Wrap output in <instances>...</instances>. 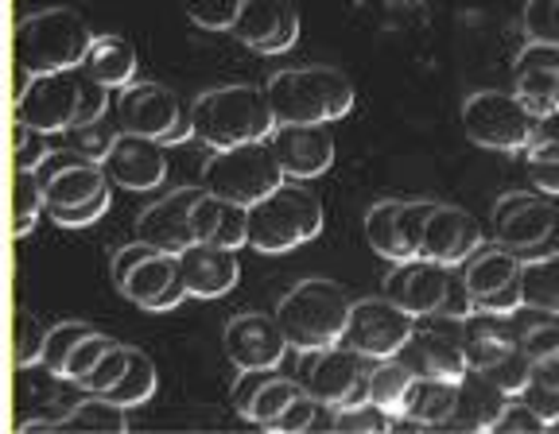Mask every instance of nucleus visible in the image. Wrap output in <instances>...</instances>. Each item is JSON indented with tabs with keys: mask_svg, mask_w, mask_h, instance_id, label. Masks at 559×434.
Instances as JSON below:
<instances>
[{
	"mask_svg": "<svg viewBox=\"0 0 559 434\" xmlns=\"http://www.w3.org/2000/svg\"><path fill=\"white\" fill-rule=\"evenodd\" d=\"M521 400L544 419V426H559V388H544V384H533V388L524 391Z\"/></svg>",
	"mask_w": 559,
	"mask_h": 434,
	"instance_id": "52",
	"label": "nucleus"
},
{
	"mask_svg": "<svg viewBox=\"0 0 559 434\" xmlns=\"http://www.w3.org/2000/svg\"><path fill=\"white\" fill-rule=\"evenodd\" d=\"M454 403H459V384L439 381V376H416L408 391V408L404 419L424 426H447V419L454 415Z\"/></svg>",
	"mask_w": 559,
	"mask_h": 434,
	"instance_id": "32",
	"label": "nucleus"
},
{
	"mask_svg": "<svg viewBox=\"0 0 559 434\" xmlns=\"http://www.w3.org/2000/svg\"><path fill=\"white\" fill-rule=\"evenodd\" d=\"M524 35L536 44L559 47V0H528L524 4Z\"/></svg>",
	"mask_w": 559,
	"mask_h": 434,
	"instance_id": "45",
	"label": "nucleus"
},
{
	"mask_svg": "<svg viewBox=\"0 0 559 434\" xmlns=\"http://www.w3.org/2000/svg\"><path fill=\"white\" fill-rule=\"evenodd\" d=\"M109 346H114V338L109 334H86V338L74 346V353L67 357V369H62V381H70V384H86L90 376H94V369L102 365V357L109 353Z\"/></svg>",
	"mask_w": 559,
	"mask_h": 434,
	"instance_id": "43",
	"label": "nucleus"
},
{
	"mask_svg": "<svg viewBox=\"0 0 559 434\" xmlns=\"http://www.w3.org/2000/svg\"><path fill=\"white\" fill-rule=\"evenodd\" d=\"M349 306H354V299L346 296V287L334 284V279L311 276L299 279L288 296L280 299L276 322L288 334L292 349L307 353V349L338 346L342 334H346Z\"/></svg>",
	"mask_w": 559,
	"mask_h": 434,
	"instance_id": "4",
	"label": "nucleus"
},
{
	"mask_svg": "<svg viewBox=\"0 0 559 434\" xmlns=\"http://www.w3.org/2000/svg\"><path fill=\"white\" fill-rule=\"evenodd\" d=\"M416 322H419L416 314L404 311V306L393 303L389 296L354 299L346 334H342V346L358 349V353L373 357V361L396 357L412 341V334H416Z\"/></svg>",
	"mask_w": 559,
	"mask_h": 434,
	"instance_id": "12",
	"label": "nucleus"
},
{
	"mask_svg": "<svg viewBox=\"0 0 559 434\" xmlns=\"http://www.w3.org/2000/svg\"><path fill=\"white\" fill-rule=\"evenodd\" d=\"M416 376H439V381H463L471 373L463 353V318H447V314H428L416 322L408 346L396 353Z\"/></svg>",
	"mask_w": 559,
	"mask_h": 434,
	"instance_id": "14",
	"label": "nucleus"
},
{
	"mask_svg": "<svg viewBox=\"0 0 559 434\" xmlns=\"http://www.w3.org/2000/svg\"><path fill=\"white\" fill-rule=\"evenodd\" d=\"M369 369L373 357L358 353L349 346H326L299 353V376L304 391H311L323 408H349V403L369 400Z\"/></svg>",
	"mask_w": 559,
	"mask_h": 434,
	"instance_id": "10",
	"label": "nucleus"
},
{
	"mask_svg": "<svg viewBox=\"0 0 559 434\" xmlns=\"http://www.w3.org/2000/svg\"><path fill=\"white\" fill-rule=\"evenodd\" d=\"M288 183V174L280 167L272 140H249L234 148H210L202 164V191L229 198L237 206H257L269 198L276 186Z\"/></svg>",
	"mask_w": 559,
	"mask_h": 434,
	"instance_id": "8",
	"label": "nucleus"
},
{
	"mask_svg": "<svg viewBox=\"0 0 559 434\" xmlns=\"http://www.w3.org/2000/svg\"><path fill=\"white\" fill-rule=\"evenodd\" d=\"M521 287H524V306H528V311L559 318V252L524 261Z\"/></svg>",
	"mask_w": 559,
	"mask_h": 434,
	"instance_id": "34",
	"label": "nucleus"
},
{
	"mask_svg": "<svg viewBox=\"0 0 559 434\" xmlns=\"http://www.w3.org/2000/svg\"><path fill=\"white\" fill-rule=\"evenodd\" d=\"M516 346V334L509 330V318L501 314H486V311H474L471 318H463V353H466V365L471 369H489L498 365L501 357Z\"/></svg>",
	"mask_w": 559,
	"mask_h": 434,
	"instance_id": "29",
	"label": "nucleus"
},
{
	"mask_svg": "<svg viewBox=\"0 0 559 434\" xmlns=\"http://www.w3.org/2000/svg\"><path fill=\"white\" fill-rule=\"evenodd\" d=\"M536 117L516 94L501 89H478L463 105V129L466 140L489 152H524L533 140Z\"/></svg>",
	"mask_w": 559,
	"mask_h": 434,
	"instance_id": "11",
	"label": "nucleus"
},
{
	"mask_svg": "<svg viewBox=\"0 0 559 434\" xmlns=\"http://www.w3.org/2000/svg\"><path fill=\"white\" fill-rule=\"evenodd\" d=\"M44 214H47V198L39 174L16 171V179H12V237H27L39 226Z\"/></svg>",
	"mask_w": 559,
	"mask_h": 434,
	"instance_id": "37",
	"label": "nucleus"
},
{
	"mask_svg": "<svg viewBox=\"0 0 559 434\" xmlns=\"http://www.w3.org/2000/svg\"><path fill=\"white\" fill-rule=\"evenodd\" d=\"M323 408V403L314 400L311 391H299L296 400L288 403V408L280 411L276 419H272L269 426H264V431H276V434H299V431H307V426L314 423V411Z\"/></svg>",
	"mask_w": 559,
	"mask_h": 434,
	"instance_id": "48",
	"label": "nucleus"
},
{
	"mask_svg": "<svg viewBox=\"0 0 559 434\" xmlns=\"http://www.w3.org/2000/svg\"><path fill=\"white\" fill-rule=\"evenodd\" d=\"M516 346L533 357V365H536V361H544V357H551L559 349V318L544 314V322H533L528 330L516 334Z\"/></svg>",
	"mask_w": 559,
	"mask_h": 434,
	"instance_id": "47",
	"label": "nucleus"
},
{
	"mask_svg": "<svg viewBox=\"0 0 559 434\" xmlns=\"http://www.w3.org/2000/svg\"><path fill=\"white\" fill-rule=\"evenodd\" d=\"M51 132L35 129V124H24L16 121L12 124V159H16V171H35L51 159Z\"/></svg>",
	"mask_w": 559,
	"mask_h": 434,
	"instance_id": "39",
	"label": "nucleus"
},
{
	"mask_svg": "<svg viewBox=\"0 0 559 434\" xmlns=\"http://www.w3.org/2000/svg\"><path fill=\"white\" fill-rule=\"evenodd\" d=\"M229 35L257 55H284L299 39V12L292 0H245Z\"/></svg>",
	"mask_w": 559,
	"mask_h": 434,
	"instance_id": "15",
	"label": "nucleus"
},
{
	"mask_svg": "<svg viewBox=\"0 0 559 434\" xmlns=\"http://www.w3.org/2000/svg\"><path fill=\"white\" fill-rule=\"evenodd\" d=\"M109 276H114V287L129 303H136L140 311L148 314L175 311V306L191 296L183 268H179V256L152 249L144 241H132L124 249H117L114 261H109Z\"/></svg>",
	"mask_w": 559,
	"mask_h": 434,
	"instance_id": "9",
	"label": "nucleus"
},
{
	"mask_svg": "<svg viewBox=\"0 0 559 434\" xmlns=\"http://www.w3.org/2000/svg\"><path fill=\"white\" fill-rule=\"evenodd\" d=\"M276 124H331L354 109V82L334 67H288L264 82Z\"/></svg>",
	"mask_w": 559,
	"mask_h": 434,
	"instance_id": "2",
	"label": "nucleus"
},
{
	"mask_svg": "<svg viewBox=\"0 0 559 434\" xmlns=\"http://www.w3.org/2000/svg\"><path fill=\"white\" fill-rule=\"evenodd\" d=\"M82 70H86L90 79L102 82V86L124 89L136 79V51H132V44L121 39V35H94Z\"/></svg>",
	"mask_w": 559,
	"mask_h": 434,
	"instance_id": "30",
	"label": "nucleus"
},
{
	"mask_svg": "<svg viewBox=\"0 0 559 434\" xmlns=\"http://www.w3.org/2000/svg\"><path fill=\"white\" fill-rule=\"evenodd\" d=\"M509 400L513 396H506L486 373L471 369L459 381V403H454V415L447 419V426H454V431H493L498 419L506 415Z\"/></svg>",
	"mask_w": 559,
	"mask_h": 434,
	"instance_id": "27",
	"label": "nucleus"
},
{
	"mask_svg": "<svg viewBox=\"0 0 559 434\" xmlns=\"http://www.w3.org/2000/svg\"><path fill=\"white\" fill-rule=\"evenodd\" d=\"M384 296L401 303L404 311H412L416 318H428V314L471 318L478 311L463 272L428 261V256H412V261L393 264V272L384 279Z\"/></svg>",
	"mask_w": 559,
	"mask_h": 434,
	"instance_id": "7",
	"label": "nucleus"
},
{
	"mask_svg": "<svg viewBox=\"0 0 559 434\" xmlns=\"http://www.w3.org/2000/svg\"><path fill=\"white\" fill-rule=\"evenodd\" d=\"M299 391H304V384L288 381V376H276V369H241L229 400H234V411L241 419H249L257 426H269L280 411L296 400Z\"/></svg>",
	"mask_w": 559,
	"mask_h": 434,
	"instance_id": "24",
	"label": "nucleus"
},
{
	"mask_svg": "<svg viewBox=\"0 0 559 434\" xmlns=\"http://www.w3.org/2000/svg\"><path fill=\"white\" fill-rule=\"evenodd\" d=\"M524 261L521 252L506 249V244H493V249H478L471 261L463 264L466 287H471L474 303L486 314H501V318H513L524 306V287H521Z\"/></svg>",
	"mask_w": 559,
	"mask_h": 434,
	"instance_id": "13",
	"label": "nucleus"
},
{
	"mask_svg": "<svg viewBox=\"0 0 559 434\" xmlns=\"http://www.w3.org/2000/svg\"><path fill=\"white\" fill-rule=\"evenodd\" d=\"M194 237L218 244V249H245L249 244V206L202 191V198L194 202Z\"/></svg>",
	"mask_w": 559,
	"mask_h": 434,
	"instance_id": "28",
	"label": "nucleus"
},
{
	"mask_svg": "<svg viewBox=\"0 0 559 434\" xmlns=\"http://www.w3.org/2000/svg\"><path fill=\"white\" fill-rule=\"evenodd\" d=\"M44 346H47V330L35 322V314L20 311L16 314V365L20 369L44 365Z\"/></svg>",
	"mask_w": 559,
	"mask_h": 434,
	"instance_id": "46",
	"label": "nucleus"
},
{
	"mask_svg": "<svg viewBox=\"0 0 559 434\" xmlns=\"http://www.w3.org/2000/svg\"><path fill=\"white\" fill-rule=\"evenodd\" d=\"M102 167L114 186L156 191L167 179V144H159L156 136H140V132H121Z\"/></svg>",
	"mask_w": 559,
	"mask_h": 434,
	"instance_id": "19",
	"label": "nucleus"
},
{
	"mask_svg": "<svg viewBox=\"0 0 559 434\" xmlns=\"http://www.w3.org/2000/svg\"><path fill=\"white\" fill-rule=\"evenodd\" d=\"M179 121H183V105L159 82H129L117 94V129L121 132L164 140Z\"/></svg>",
	"mask_w": 559,
	"mask_h": 434,
	"instance_id": "20",
	"label": "nucleus"
},
{
	"mask_svg": "<svg viewBox=\"0 0 559 434\" xmlns=\"http://www.w3.org/2000/svg\"><path fill=\"white\" fill-rule=\"evenodd\" d=\"M179 268H183L187 291L194 299H222L229 296L241 279L237 268V252L234 249H218V244L194 241L191 249L179 252Z\"/></svg>",
	"mask_w": 559,
	"mask_h": 434,
	"instance_id": "26",
	"label": "nucleus"
},
{
	"mask_svg": "<svg viewBox=\"0 0 559 434\" xmlns=\"http://www.w3.org/2000/svg\"><path fill=\"white\" fill-rule=\"evenodd\" d=\"M481 244H486V233H481L478 221H474L463 206H447V202H439L428 217L424 241H419V256L447 264V268H463Z\"/></svg>",
	"mask_w": 559,
	"mask_h": 434,
	"instance_id": "21",
	"label": "nucleus"
},
{
	"mask_svg": "<svg viewBox=\"0 0 559 434\" xmlns=\"http://www.w3.org/2000/svg\"><path fill=\"white\" fill-rule=\"evenodd\" d=\"M524 159H559V109L536 117L533 140H528V148H524Z\"/></svg>",
	"mask_w": 559,
	"mask_h": 434,
	"instance_id": "50",
	"label": "nucleus"
},
{
	"mask_svg": "<svg viewBox=\"0 0 559 434\" xmlns=\"http://www.w3.org/2000/svg\"><path fill=\"white\" fill-rule=\"evenodd\" d=\"M269 140L276 148L284 174L296 179V183H307V179H319L323 171H331L334 136L323 124H276V132Z\"/></svg>",
	"mask_w": 559,
	"mask_h": 434,
	"instance_id": "23",
	"label": "nucleus"
},
{
	"mask_svg": "<svg viewBox=\"0 0 559 434\" xmlns=\"http://www.w3.org/2000/svg\"><path fill=\"white\" fill-rule=\"evenodd\" d=\"M544 426V419L536 415L533 408H528V403L521 400V396H516V400H509V408H506V415L498 419V426H493V431H540Z\"/></svg>",
	"mask_w": 559,
	"mask_h": 434,
	"instance_id": "53",
	"label": "nucleus"
},
{
	"mask_svg": "<svg viewBox=\"0 0 559 434\" xmlns=\"http://www.w3.org/2000/svg\"><path fill=\"white\" fill-rule=\"evenodd\" d=\"M117 136H121V129H109L105 121H90L62 132V144H67V152L90 159V164H105V156L114 152Z\"/></svg>",
	"mask_w": 559,
	"mask_h": 434,
	"instance_id": "38",
	"label": "nucleus"
},
{
	"mask_svg": "<svg viewBox=\"0 0 559 434\" xmlns=\"http://www.w3.org/2000/svg\"><path fill=\"white\" fill-rule=\"evenodd\" d=\"M513 94L528 105V113L540 117L559 109V47L528 39L513 67Z\"/></svg>",
	"mask_w": 559,
	"mask_h": 434,
	"instance_id": "25",
	"label": "nucleus"
},
{
	"mask_svg": "<svg viewBox=\"0 0 559 434\" xmlns=\"http://www.w3.org/2000/svg\"><path fill=\"white\" fill-rule=\"evenodd\" d=\"M226 357L237 369H280L284 353H288V334L276 322V314H234L222 334Z\"/></svg>",
	"mask_w": 559,
	"mask_h": 434,
	"instance_id": "16",
	"label": "nucleus"
},
{
	"mask_svg": "<svg viewBox=\"0 0 559 434\" xmlns=\"http://www.w3.org/2000/svg\"><path fill=\"white\" fill-rule=\"evenodd\" d=\"M109 113V86L90 79L86 70H51V74H27L16 94V121L62 136L74 124L102 121Z\"/></svg>",
	"mask_w": 559,
	"mask_h": 434,
	"instance_id": "1",
	"label": "nucleus"
},
{
	"mask_svg": "<svg viewBox=\"0 0 559 434\" xmlns=\"http://www.w3.org/2000/svg\"><path fill=\"white\" fill-rule=\"evenodd\" d=\"M159 388V373H156V361H152L144 349L129 346V365H124L121 381L114 384L109 391H102V396H109V400L124 403V408H144V403L156 396Z\"/></svg>",
	"mask_w": 559,
	"mask_h": 434,
	"instance_id": "35",
	"label": "nucleus"
},
{
	"mask_svg": "<svg viewBox=\"0 0 559 434\" xmlns=\"http://www.w3.org/2000/svg\"><path fill=\"white\" fill-rule=\"evenodd\" d=\"M124 365H129V346L114 341V346H109V353L102 357V365L94 369V376H90V381L82 384V391H109L117 381H121Z\"/></svg>",
	"mask_w": 559,
	"mask_h": 434,
	"instance_id": "51",
	"label": "nucleus"
},
{
	"mask_svg": "<svg viewBox=\"0 0 559 434\" xmlns=\"http://www.w3.org/2000/svg\"><path fill=\"white\" fill-rule=\"evenodd\" d=\"M412 381H416V373L404 365L401 357H381V361H373V369H369V400L381 403L389 415L404 419Z\"/></svg>",
	"mask_w": 559,
	"mask_h": 434,
	"instance_id": "33",
	"label": "nucleus"
},
{
	"mask_svg": "<svg viewBox=\"0 0 559 434\" xmlns=\"http://www.w3.org/2000/svg\"><path fill=\"white\" fill-rule=\"evenodd\" d=\"M528 179L540 194L559 198V159H528Z\"/></svg>",
	"mask_w": 559,
	"mask_h": 434,
	"instance_id": "54",
	"label": "nucleus"
},
{
	"mask_svg": "<svg viewBox=\"0 0 559 434\" xmlns=\"http://www.w3.org/2000/svg\"><path fill=\"white\" fill-rule=\"evenodd\" d=\"M86 334H94V326H86V322H59V326H51V330H47V346H44V369L47 373L62 381L67 357L74 353V346H79Z\"/></svg>",
	"mask_w": 559,
	"mask_h": 434,
	"instance_id": "42",
	"label": "nucleus"
},
{
	"mask_svg": "<svg viewBox=\"0 0 559 434\" xmlns=\"http://www.w3.org/2000/svg\"><path fill=\"white\" fill-rule=\"evenodd\" d=\"M94 32L74 9H39L16 24V67L24 74H51V70H74L86 62Z\"/></svg>",
	"mask_w": 559,
	"mask_h": 434,
	"instance_id": "5",
	"label": "nucleus"
},
{
	"mask_svg": "<svg viewBox=\"0 0 559 434\" xmlns=\"http://www.w3.org/2000/svg\"><path fill=\"white\" fill-rule=\"evenodd\" d=\"M124 403L109 400L102 391H86L82 400H74V408L62 411L55 419V431H102V434H124L129 431V415Z\"/></svg>",
	"mask_w": 559,
	"mask_h": 434,
	"instance_id": "31",
	"label": "nucleus"
},
{
	"mask_svg": "<svg viewBox=\"0 0 559 434\" xmlns=\"http://www.w3.org/2000/svg\"><path fill=\"white\" fill-rule=\"evenodd\" d=\"M245 0H183L187 16L206 32H229Z\"/></svg>",
	"mask_w": 559,
	"mask_h": 434,
	"instance_id": "44",
	"label": "nucleus"
},
{
	"mask_svg": "<svg viewBox=\"0 0 559 434\" xmlns=\"http://www.w3.org/2000/svg\"><path fill=\"white\" fill-rule=\"evenodd\" d=\"M396 415L381 408L373 400H361V403H349V408H334L331 411V426L334 431H346V434H384L393 426Z\"/></svg>",
	"mask_w": 559,
	"mask_h": 434,
	"instance_id": "40",
	"label": "nucleus"
},
{
	"mask_svg": "<svg viewBox=\"0 0 559 434\" xmlns=\"http://www.w3.org/2000/svg\"><path fill=\"white\" fill-rule=\"evenodd\" d=\"M533 384H544V388H559V349L544 361L533 365Z\"/></svg>",
	"mask_w": 559,
	"mask_h": 434,
	"instance_id": "55",
	"label": "nucleus"
},
{
	"mask_svg": "<svg viewBox=\"0 0 559 434\" xmlns=\"http://www.w3.org/2000/svg\"><path fill=\"white\" fill-rule=\"evenodd\" d=\"M39 183H44L47 214H51V209L86 206L90 198H97L109 186V174H105L102 164H90V159L67 152V156H51L39 167Z\"/></svg>",
	"mask_w": 559,
	"mask_h": 434,
	"instance_id": "22",
	"label": "nucleus"
},
{
	"mask_svg": "<svg viewBox=\"0 0 559 434\" xmlns=\"http://www.w3.org/2000/svg\"><path fill=\"white\" fill-rule=\"evenodd\" d=\"M401 202L404 198H381L366 209L369 244H373L377 256H384V261H393V264L408 261V256H404V244H401Z\"/></svg>",
	"mask_w": 559,
	"mask_h": 434,
	"instance_id": "36",
	"label": "nucleus"
},
{
	"mask_svg": "<svg viewBox=\"0 0 559 434\" xmlns=\"http://www.w3.org/2000/svg\"><path fill=\"white\" fill-rule=\"evenodd\" d=\"M194 140L206 148H234L249 140H269L276 132V117L264 86L234 82V86H214L194 97L191 105Z\"/></svg>",
	"mask_w": 559,
	"mask_h": 434,
	"instance_id": "3",
	"label": "nucleus"
},
{
	"mask_svg": "<svg viewBox=\"0 0 559 434\" xmlns=\"http://www.w3.org/2000/svg\"><path fill=\"white\" fill-rule=\"evenodd\" d=\"M323 233V202L311 186H296V179L249 206V249L264 256H280Z\"/></svg>",
	"mask_w": 559,
	"mask_h": 434,
	"instance_id": "6",
	"label": "nucleus"
},
{
	"mask_svg": "<svg viewBox=\"0 0 559 434\" xmlns=\"http://www.w3.org/2000/svg\"><path fill=\"white\" fill-rule=\"evenodd\" d=\"M481 373L489 376V381L498 384L506 396H524V391L533 388V357L524 353L521 346H513L506 357H501L498 365H489V369H481Z\"/></svg>",
	"mask_w": 559,
	"mask_h": 434,
	"instance_id": "41",
	"label": "nucleus"
},
{
	"mask_svg": "<svg viewBox=\"0 0 559 434\" xmlns=\"http://www.w3.org/2000/svg\"><path fill=\"white\" fill-rule=\"evenodd\" d=\"M109 202H114V191L105 186L97 198H90L86 206H74V209H51L47 217H55V226L59 229H86L94 226V221H102L105 214H109Z\"/></svg>",
	"mask_w": 559,
	"mask_h": 434,
	"instance_id": "49",
	"label": "nucleus"
},
{
	"mask_svg": "<svg viewBox=\"0 0 559 434\" xmlns=\"http://www.w3.org/2000/svg\"><path fill=\"white\" fill-rule=\"evenodd\" d=\"M556 233V209L528 191L501 194L493 202V241L513 252L540 249Z\"/></svg>",
	"mask_w": 559,
	"mask_h": 434,
	"instance_id": "18",
	"label": "nucleus"
},
{
	"mask_svg": "<svg viewBox=\"0 0 559 434\" xmlns=\"http://www.w3.org/2000/svg\"><path fill=\"white\" fill-rule=\"evenodd\" d=\"M202 198V186H179V191L164 194L152 202L144 214L136 217V241L152 244L159 252H179L191 249L194 237V202Z\"/></svg>",
	"mask_w": 559,
	"mask_h": 434,
	"instance_id": "17",
	"label": "nucleus"
}]
</instances>
